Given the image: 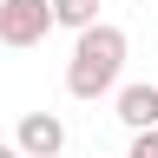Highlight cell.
<instances>
[{
  "instance_id": "6da1fadb",
  "label": "cell",
  "mask_w": 158,
  "mask_h": 158,
  "mask_svg": "<svg viewBox=\"0 0 158 158\" xmlns=\"http://www.w3.org/2000/svg\"><path fill=\"white\" fill-rule=\"evenodd\" d=\"M125 53H132V40H125V27H112V20L73 33L66 92H73V99H106V92H118V79H125Z\"/></svg>"
},
{
  "instance_id": "7a4b0ae2",
  "label": "cell",
  "mask_w": 158,
  "mask_h": 158,
  "mask_svg": "<svg viewBox=\"0 0 158 158\" xmlns=\"http://www.w3.org/2000/svg\"><path fill=\"white\" fill-rule=\"evenodd\" d=\"M53 33V13L46 0H0V46H40V40Z\"/></svg>"
},
{
  "instance_id": "3957f363",
  "label": "cell",
  "mask_w": 158,
  "mask_h": 158,
  "mask_svg": "<svg viewBox=\"0 0 158 158\" xmlns=\"http://www.w3.org/2000/svg\"><path fill=\"white\" fill-rule=\"evenodd\" d=\"M13 152L20 158H59L66 152V118L59 112H27L20 132H13Z\"/></svg>"
},
{
  "instance_id": "277c9868",
  "label": "cell",
  "mask_w": 158,
  "mask_h": 158,
  "mask_svg": "<svg viewBox=\"0 0 158 158\" xmlns=\"http://www.w3.org/2000/svg\"><path fill=\"white\" fill-rule=\"evenodd\" d=\"M112 112H118V125H125L132 138H138V132H158V86H152V79L118 86V92H112Z\"/></svg>"
},
{
  "instance_id": "5b68a950",
  "label": "cell",
  "mask_w": 158,
  "mask_h": 158,
  "mask_svg": "<svg viewBox=\"0 0 158 158\" xmlns=\"http://www.w3.org/2000/svg\"><path fill=\"white\" fill-rule=\"evenodd\" d=\"M46 13H53V27H66V33L99 27V0H46Z\"/></svg>"
},
{
  "instance_id": "8992f818",
  "label": "cell",
  "mask_w": 158,
  "mask_h": 158,
  "mask_svg": "<svg viewBox=\"0 0 158 158\" xmlns=\"http://www.w3.org/2000/svg\"><path fill=\"white\" fill-rule=\"evenodd\" d=\"M125 158H158V132H138V138H132V152H125Z\"/></svg>"
},
{
  "instance_id": "52a82bcc",
  "label": "cell",
  "mask_w": 158,
  "mask_h": 158,
  "mask_svg": "<svg viewBox=\"0 0 158 158\" xmlns=\"http://www.w3.org/2000/svg\"><path fill=\"white\" fill-rule=\"evenodd\" d=\"M0 158H20V152H13V145H0Z\"/></svg>"
}]
</instances>
